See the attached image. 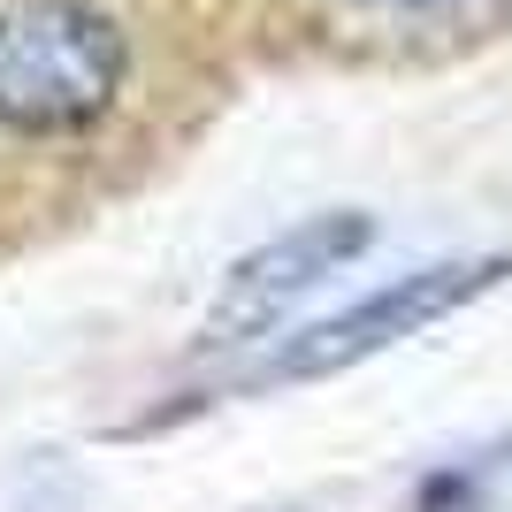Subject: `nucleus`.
I'll return each instance as SVG.
<instances>
[{
  "instance_id": "nucleus-1",
  "label": "nucleus",
  "mask_w": 512,
  "mask_h": 512,
  "mask_svg": "<svg viewBox=\"0 0 512 512\" xmlns=\"http://www.w3.org/2000/svg\"><path fill=\"white\" fill-rule=\"evenodd\" d=\"M505 268H512V253H497V260H444V268L398 276L390 291H375V299L344 306V314L314 321V329H299V337H283L276 352L253 367V383H321V375H337V367H360V360H375V352H390L398 337L444 321L451 306L482 299Z\"/></svg>"
},
{
  "instance_id": "nucleus-2",
  "label": "nucleus",
  "mask_w": 512,
  "mask_h": 512,
  "mask_svg": "<svg viewBox=\"0 0 512 512\" xmlns=\"http://www.w3.org/2000/svg\"><path fill=\"white\" fill-rule=\"evenodd\" d=\"M367 237H375L367 214H314V222H299L291 237L260 245L253 260H237V276H230V291L214 299L207 337L199 344H207V352L214 344H253L291 299H306V291L329 283L352 253H367Z\"/></svg>"
}]
</instances>
